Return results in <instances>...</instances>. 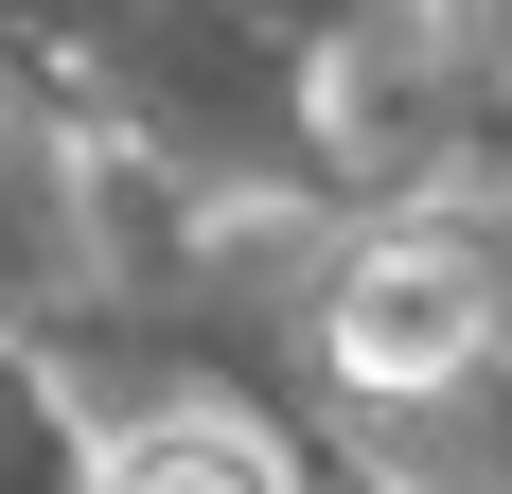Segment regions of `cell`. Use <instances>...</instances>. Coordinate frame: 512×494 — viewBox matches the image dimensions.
I'll list each match as a JSON object with an SVG mask.
<instances>
[{
  "instance_id": "7a4b0ae2",
  "label": "cell",
  "mask_w": 512,
  "mask_h": 494,
  "mask_svg": "<svg viewBox=\"0 0 512 494\" xmlns=\"http://www.w3.org/2000/svg\"><path fill=\"white\" fill-rule=\"evenodd\" d=\"M106 494H283V477H265V442H230V424H159V442H124Z\"/></svg>"
},
{
  "instance_id": "6da1fadb",
  "label": "cell",
  "mask_w": 512,
  "mask_h": 494,
  "mask_svg": "<svg viewBox=\"0 0 512 494\" xmlns=\"http://www.w3.org/2000/svg\"><path fill=\"white\" fill-rule=\"evenodd\" d=\"M477 336H495V283H477L460 247H371L354 300H336V371L354 389H442Z\"/></svg>"
}]
</instances>
